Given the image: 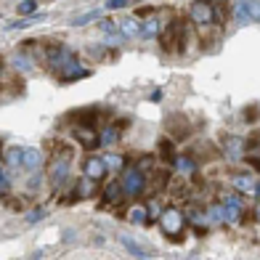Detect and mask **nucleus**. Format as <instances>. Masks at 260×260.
Returning a JSON list of instances; mask_svg holds the SVG:
<instances>
[{"label": "nucleus", "mask_w": 260, "mask_h": 260, "mask_svg": "<svg viewBox=\"0 0 260 260\" xmlns=\"http://www.w3.org/2000/svg\"><path fill=\"white\" fill-rule=\"evenodd\" d=\"M43 61L61 82H77V80H85L93 75L90 67H85L77 58V53L69 51L61 43H45L43 45Z\"/></svg>", "instance_id": "nucleus-1"}, {"label": "nucleus", "mask_w": 260, "mask_h": 260, "mask_svg": "<svg viewBox=\"0 0 260 260\" xmlns=\"http://www.w3.org/2000/svg\"><path fill=\"white\" fill-rule=\"evenodd\" d=\"M69 173H72V151L69 149L56 151L48 162V181L53 186H64L69 181Z\"/></svg>", "instance_id": "nucleus-2"}, {"label": "nucleus", "mask_w": 260, "mask_h": 260, "mask_svg": "<svg viewBox=\"0 0 260 260\" xmlns=\"http://www.w3.org/2000/svg\"><path fill=\"white\" fill-rule=\"evenodd\" d=\"M120 186H122V194L125 197H141V194L146 191V173H141L136 165H125Z\"/></svg>", "instance_id": "nucleus-3"}, {"label": "nucleus", "mask_w": 260, "mask_h": 260, "mask_svg": "<svg viewBox=\"0 0 260 260\" xmlns=\"http://www.w3.org/2000/svg\"><path fill=\"white\" fill-rule=\"evenodd\" d=\"M159 226L165 231V236H173V239H178L183 226H186V215L178 210V207H165L162 215H159Z\"/></svg>", "instance_id": "nucleus-4"}, {"label": "nucleus", "mask_w": 260, "mask_h": 260, "mask_svg": "<svg viewBox=\"0 0 260 260\" xmlns=\"http://www.w3.org/2000/svg\"><path fill=\"white\" fill-rule=\"evenodd\" d=\"M82 175H85L88 181H93V183L104 181L106 175H109V170H106V165H104V157L90 154V157L82 159Z\"/></svg>", "instance_id": "nucleus-5"}, {"label": "nucleus", "mask_w": 260, "mask_h": 260, "mask_svg": "<svg viewBox=\"0 0 260 260\" xmlns=\"http://www.w3.org/2000/svg\"><path fill=\"white\" fill-rule=\"evenodd\" d=\"M72 136H75V141L85 149V151H96L101 144H99V133L93 130L90 125H77L75 130H72Z\"/></svg>", "instance_id": "nucleus-6"}, {"label": "nucleus", "mask_w": 260, "mask_h": 260, "mask_svg": "<svg viewBox=\"0 0 260 260\" xmlns=\"http://www.w3.org/2000/svg\"><path fill=\"white\" fill-rule=\"evenodd\" d=\"M188 19L197 27H210L212 24V3H191L188 6Z\"/></svg>", "instance_id": "nucleus-7"}, {"label": "nucleus", "mask_w": 260, "mask_h": 260, "mask_svg": "<svg viewBox=\"0 0 260 260\" xmlns=\"http://www.w3.org/2000/svg\"><path fill=\"white\" fill-rule=\"evenodd\" d=\"M223 207V223H236L242 218V197L239 194H231L220 202Z\"/></svg>", "instance_id": "nucleus-8"}, {"label": "nucleus", "mask_w": 260, "mask_h": 260, "mask_svg": "<svg viewBox=\"0 0 260 260\" xmlns=\"http://www.w3.org/2000/svg\"><path fill=\"white\" fill-rule=\"evenodd\" d=\"M40 165H43V151L40 149H24V154H21V170H27V173H38L40 170Z\"/></svg>", "instance_id": "nucleus-9"}, {"label": "nucleus", "mask_w": 260, "mask_h": 260, "mask_svg": "<svg viewBox=\"0 0 260 260\" xmlns=\"http://www.w3.org/2000/svg\"><path fill=\"white\" fill-rule=\"evenodd\" d=\"M231 16L236 21H242V24H247V21H257V3H236Z\"/></svg>", "instance_id": "nucleus-10"}, {"label": "nucleus", "mask_w": 260, "mask_h": 260, "mask_svg": "<svg viewBox=\"0 0 260 260\" xmlns=\"http://www.w3.org/2000/svg\"><path fill=\"white\" fill-rule=\"evenodd\" d=\"M231 183H234L236 191L250 194V197H255V199H257V178H252V175H234Z\"/></svg>", "instance_id": "nucleus-11"}, {"label": "nucleus", "mask_w": 260, "mask_h": 260, "mask_svg": "<svg viewBox=\"0 0 260 260\" xmlns=\"http://www.w3.org/2000/svg\"><path fill=\"white\" fill-rule=\"evenodd\" d=\"M138 35L144 40H157L159 35H162V21L157 16H149L144 24H138Z\"/></svg>", "instance_id": "nucleus-12"}, {"label": "nucleus", "mask_w": 260, "mask_h": 260, "mask_svg": "<svg viewBox=\"0 0 260 260\" xmlns=\"http://www.w3.org/2000/svg\"><path fill=\"white\" fill-rule=\"evenodd\" d=\"M122 186H120V181H109L104 186V194H101V199L106 205H117V202H122Z\"/></svg>", "instance_id": "nucleus-13"}, {"label": "nucleus", "mask_w": 260, "mask_h": 260, "mask_svg": "<svg viewBox=\"0 0 260 260\" xmlns=\"http://www.w3.org/2000/svg\"><path fill=\"white\" fill-rule=\"evenodd\" d=\"M21 154H24V149H21V146H11L3 154V168H8L11 173H16L21 168Z\"/></svg>", "instance_id": "nucleus-14"}, {"label": "nucleus", "mask_w": 260, "mask_h": 260, "mask_svg": "<svg viewBox=\"0 0 260 260\" xmlns=\"http://www.w3.org/2000/svg\"><path fill=\"white\" fill-rule=\"evenodd\" d=\"M120 130H122V122H117V125H106L101 133H99V144L101 146H112L120 141Z\"/></svg>", "instance_id": "nucleus-15"}, {"label": "nucleus", "mask_w": 260, "mask_h": 260, "mask_svg": "<svg viewBox=\"0 0 260 260\" xmlns=\"http://www.w3.org/2000/svg\"><path fill=\"white\" fill-rule=\"evenodd\" d=\"M242 154H244V141L239 136H229L226 138V157L231 162H236V159H242Z\"/></svg>", "instance_id": "nucleus-16"}, {"label": "nucleus", "mask_w": 260, "mask_h": 260, "mask_svg": "<svg viewBox=\"0 0 260 260\" xmlns=\"http://www.w3.org/2000/svg\"><path fill=\"white\" fill-rule=\"evenodd\" d=\"M11 64H14V69H16L19 75H27V72H32V67H35L27 51H16L14 56H11Z\"/></svg>", "instance_id": "nucleus-17"}, {"label": "nucleus", "mask_w": 260, "mask_h": 260, "mask_svg": "<svg viewBox=\"0 0 260 260\" xmlns=\"http://www.w3.org/2000/svg\"><path fill=\"white\" fill-rule=\"evenodd\" d=\"M93 191H96V183H93V181H88V178L77 181L72 197H69V205H72V199H88V197H93Z\"/></svg>", "instance_id": "nucleus-18"}, {"label": "nucleus", "mask_w": 260, "mask_h": 260, "mask_svg": "<svg viewBox=\"0 0 260 260\" xmlns=\"http://www.w3.org/2000/svg\"><path fill=\"white\" fill-rule=\"evenodd\" d=\"M117 35H120L122 40H130V38H136V35H138V21H136L133 16L122 19L120 24H117Z\"/></svg>", "instance_id": "nucleus-19"}, {"label": "nucleus", "mask_w": 260, "mask_h": 260, "mask_svg": "<svg viewBox=\"0 0 260 260\" xmlns=\"http://www.w3.org/2000/svg\"><path fill=\"white\" fill-rule=\"evenodd\" d=\"M101 16H104V8H93V11H88V14L75 16V19H72V27H85V24H90V21L101 19Z\"/></svg>", "instance_id": "nucleus-20"}, {"label": "nucleus", "mask_w": 260, "mask_h": 260, "mask_svg": "<svg viewBox=\"0 0 260 260\" xmlns=\"http://www.w3.org/2000/svg\"><path fill=\"white\" fill-rule=\"evenodd\" d=\"M127 223H133V226H149V215H146V210L144 207H133L127 212Z\"/></svg>", "instance_id": "nucleus-21"}, {"label": "nucleus", "mask_w": 260, "mask_h": 260, "mask_svg": "<svg viewBox=\"0 0 260 260\" xmlns=\"http://www.w3.org/2000/svg\"><path fill=\"white\" fill-rule=\"evenodd\" d=\"M122 247H125V250H127L130 255H136L138 260H149V257H151L146 250H141V247H138V242H133L130 236H122Z\"/></svg>", "instance_id": "nucleus-22"}, {"label": "nucleus", "mask_w": 260, "mask_h": 260, "mask_svg": "<svg viewBox=\"0 0 260 260\" xmlns=\"http://www.w3.org/2000/svg\"><path fill=\"white\" fill-rule=\"evenodd\" d=\"M38 8H40V6L35 3V0H21V3L16 6V14H19V16H27V19H32Z\"/></svg>", "instance_id": "nucleus-23"}, {"label": "nucleus", "mask_w": 260, "mask_h": 260, "mask_svg": "<svg viewBox=\"0 0 260 260\" xmlns=\"http://www.w3.org/2000/svg\"><path fill=\"white\" fill-rule=\"evenodd\" d=\"M173 165H175V168H178L181 173H186V175H191V173L197 170V162H194L191 157H175Z\"/></svg>", "instance_id": "nucleus-24"}, {"label": "nucleus", "mask_w": 260, "mask_h": 260, "mask_svg": "<svg viewBox=\"0 0 260 260\" xmlns=\"http://www.w3.org/2000/svg\"><path fill=\"white\" fill-rule=\"evenodd\" d=\"M104 165H106V170H122V168H125V157H120V154H106V157H104Z\"/></svg>", "instance_id": "nucleus-25"}, {"label": "nucleus", "mask_w": 260, "mask_h": 260, "mask_svg": "<svg viewBox=\"0 0 260 260\" xmlns=\"http://www.w3.org/2000/svg\"><path fill=\"white\" fill-rule=\"evenodd\" d=\"M99 29L104 32V38H114V35H117V21L114 19H101Z\"/></svg>", "instance_id": "nucleus-26"}, {"label": "nucleus", "mask_w": 260, "mask_h": 260, "mask_svg": "<svg viewBox=\"0 0 260 260\" xmlns=\"http://www.w3.org/2000/svg\"><path fill=\"white\" fill-rule=\"evenodd\" d=\"M207 220H215V223H223V207L220 205H212L207 210Z\"/></svg>", "instance_id": "nucleus-27"}, {"label": "nucleus", "mask_w": 260, "mask_h": 260, "mask_svg": "<svg viewBox=\"0 0 260 260\" xmlns=\"http://www.w3.org/2000/svg\"><path fill=\"white\" fill-rule=\"evenodd\" d=\"M114 8H127V0H106L104 11H114Z\"/></svg>", "instance_id": "nucleus-28"}, {"label": "nucleus", "mask_w": 260, "mask_h": 260, "mask_svg": "<svg viewBox=\"0 0 260 260\" xmlns=\"http://www.w3.org/2000/svg\"><path fill=\"white\" fill-rule=\"evenodd\" d=\"M6 188H8V170L0 165V194H6Z\"/></svg>", "instance_id": "nucleus-29"}, {"label": "nucleus", "mask_w": 260, "mask_h": 260, "mask_svg": "<svg viewBox=\"0 0 260 260\" xmlns=\"http://www.w3.org/2000/svg\"><path fill=\"white\" fill-rule=\"evenodd\" d=\"M38 186H43V178H40L38 173H32V178H29L27 188H29V191H38Z\"/></svg>", "instance_id": "nucleus-30"}, {"label": "nucleus", "mask_w": 260, "mask_h": 260, "mask_svg": "<svg viewBox=\"0 0 260 260\" xmlns=\"http://www.w3.org/2000/svg\"><path fill=\"white\" fill-rule=\"evenodd\" d=\"M43 218H45V210L38 207V210H32V212H29V218H27V220H29V223H38V220H43Z\"/></svg>", "instance_id": "nucleus-31"}, {"label": "nucleus", "mask_w": 260, "mask_h": 260, "mask_svg": "<svg viewBox=\"0 0 260 260\" xmlns=\"http://www.w3.org/2000/svg\"><path fill=\"white\" fill-rule=\"evenodd\" d=\"M149 99H151V101H154V104H159V101H162V90L157 88V90H154V93H151V96H149Z\"/></svg>", "instance_id": "nucleus-32"}, {"label": "nucleus", "mask_w": 260, "mask_h": 260, "mask_svg": "<svg viewBox=\"0 0 260 260\" xmlns=\"http://www.w3.org/2000/svg\"><path fill=\"white\" fill-rule=\"evenodd\" d=\"M3 72H6V64H3V58H0V77H3Z\"/></svg>", "instance_id": "nucleus-33"}, {"label": "nucleus", "mask_w": 260, "mask_h": 260, "mask_svg": "<svg viewBox=\"0 0 260 260\" xmlns=\"http://www.w3.org/2000/svg\"><path fill=\"white\" fill-rule=\"evenodd\" d=\"M0 165H3V151H0Z\"/></svg>", "instance_id": "nucleus-34"}]
</instances>
